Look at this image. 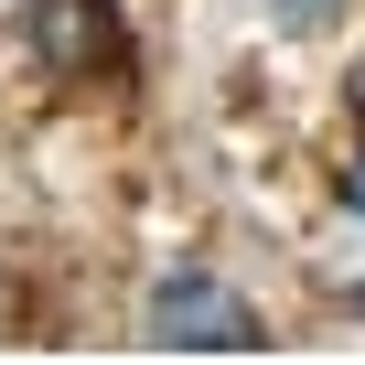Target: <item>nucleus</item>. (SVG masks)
Segmentation results:
<instances>
[{"mask_svg":"<svg viewBox=\"0 0 365 365\" xmlns=\"http://www.w3.org/2000/svg\"><path fill=\"white\" fill-rule=\"evenodd\" d=\"M33 43L54 65H86V54H108V11H97V0H54V11L33 22Z\"/></svg>","mask_w":365,"mask_h":365,"instance_id":"obj_2","label":"nucleus"},{"mask_svg":"<svg viewBox=\"0 0 365 365\" xmlns=\"http://www.w3.org/2000/svg\"><path fill=\"white\" fill-rule=\"evenodd\" d=\"M140 333H150V344H194V354H247V344H258V312H247V290H226L215 269H172V279H150Z\"/></svg>","mask_w":365,"mask_h":365,"instance_id":"obj_1","label":"nucleus"},{"mask_svg":"<svg viewBox=\"0 0 365 365\" xmlns=\"http://www.w3.org/2000/svg\"><path fill=\"white\" fill-rule=\"evenodd\" d=\"M344 215H365V150L344 161Z\"/></svg>","mask_w":365,"mask_h":365,"instance_id":"obj_4","label":"nucleus"},{"mask_svg":"<svg viewBox=\"0 0 365 365\" xmlns=\"http://www.w3.org/2000/svg\"><path fill=\"white\" fill-rule=\"evenodd\" d=\"M333 11H344V0H269V22H279L290 43H312V33H333Z\"/></svg>","mask_w":365,"mask_h":365,"instance_id":"obj_3","label":"nucleus"},{"mask_svg":"<svg viewBox=\"0 0 365 365\" xmlns=\"http://www.w3.org/2000/svg\"><path fill=\"white\" fill-rule=\"evenodd\" d=\"M344 312H354V322H365V279H354V290H344Z\"/></svg>","mask_w":365,"mask_h":365,"instance_id":"obj_5","label":"nucleus"}]
</instances>
